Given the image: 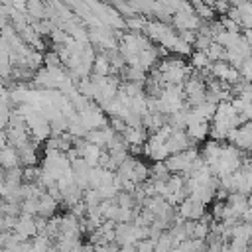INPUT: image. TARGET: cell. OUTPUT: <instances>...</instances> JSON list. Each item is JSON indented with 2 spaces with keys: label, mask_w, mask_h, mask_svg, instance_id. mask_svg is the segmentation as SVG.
<instances>
[{
  "label": "cell",
  "mask_w": 252,
  "mask_h": 252,
  "mask_svg": "<svg viewBox=\"0 0 252 252\" xmlns=\"http://www.w3.org/2000/svg\"><path fill=\"white\" fill-rule=\"evenodd\" d=\"M205 207H207V205H203V203H199V201H195V199H191V197H185V199L177 205L175 213H177V217L183 219V220H199V219L205 215Z\"/></svg>",
  "instance_id": "obj_1"
},
{
  "label": "cell",
  "mask_w": 252,
  "mask_h": 252,
  "mask_svg": "<svg viewBox=\"0 0 252 252\" xmlns=\"http://www.w3.org/2000/svg\"><path fill=\"white\" fill-rule=\"evenodd\" d=\"M12 232H16L22 240H30V238H33V236L37 234L33 217H28V215H20V217H16V222H14Z\"/></svg>",
  "instance_id": "obj_2"
},
{
  "label": "cell",
  "mask_w": 252,
  "mask_h": 252,
  "mask_svg": "<svg viewBox=\"0 0 252 252\" xmlns=\"http://www.w3.org/2000/svg\"><path fill=\"white\" fill-rule=\"evenodd\" d=\"M57 201L55 199H51L47 193H41L39 197H37V215L39 217H43V219H47V217H51L55 211H57Z\"/></svg>",
  "instance_id": "obj_3"
},
{
  "label": "cell",
  "mask_w": 252,
  "mask_h": 252,
  "mask_svg": "<svg viewBox=\"0 0 252 252\" xmlns=\"http://www.w3.org/2000/svg\"><path fill=\"white\" fill-rule=\"evenodd\" d=\"M185 134L191 142H201L205 140V136L209 134V122H195V124H189L185 128Z\"/></svg>",
  "instance_id": "obj_4"
},
{
  "label": "cell",
  "mask_w": 252,
  "mask_h": 252,
  "mask_svg": "<svg viewBox=\"0 0 252 252\" xmlns=\"http://www.w3.org/2000/svg\"><path fill=\"white\" fill-rule=\"evenodd\" d=\"M156 250V240L154 238H142L134 244V252H154Z\"/></svg>",
  "instance_id": "obj_5"
},
{
  "label": "cell",
  "mask_w": 252,
  "mask_h": 252,
  "mask_svg": "<svg viewBox=\"0 0 252 252\" xmlns=\"http://www.w3.org/2000/svg\"><path fill=\"white\" fill-rule=\"evenodd\" d=\"M191 61H193V65L199 67V69H209V65H211V61L207 59V55H205L203 51H195V53L191 55Z\"/></svg>",
  "instance_id": "obj_6"
}]
</instances>
